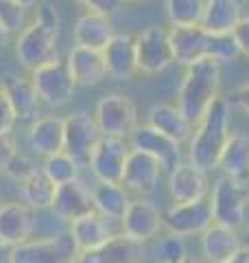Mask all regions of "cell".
Returning a JSON list of instances; mask_svg holds the SVG:
<instances>
[{
  "mask_svg": "<svg viewBox=\"0 0 249 263\" xmlns=\"http://www.w3.org/2000/svg\"><path fill=\"white\" fill-rule=\"evenodd\" d=\"M230 121H232V105L227 97H219L208 108L203 119L195 125L193 136H190L186 145V160L205 171V174L217 171L221 154L232 136Z\"/></svg>",
  "mask_w": 249,
  "mask_h": 263,
  "instance_id": "obj_1",
  "label": "cell"
},
{
  "mask_svg": "<svg viewBox=\"0 0 249 263\" xmlns=\"http://www.w3.org/2000/svg\"><path fill=\"white\" fill-rule=\"evenodd\" d=\"M59 11L53 3H42L39 11L29 27H24L15 40V57L24 70L35 72L59 60L57 40H59Z\"/></svg>",
  "mask_w": 249,
  "mask_h": 263,
  "instance_id": "obj_2",
  "label": "cell"
},
{
  "mask_svg": "<svg viewBox=\"0 0 249 263\" xmlns=\"http://www.w3.org/2000/svg\"><path fill=\"white\" fill-rule=\"evenodd\" d=\"M221 64L205 57L201 62L188 66L177 90V108L184 117L197 125L203 119L208 108L221 97Z\"/></svg>",
  "mask_w": 249,
  "mask_h": 263,
  "instance_id": "obj_3",
  "label": "cell"
},
{
  "mask_svg": "<svg viewBox=\"0 0 249 263\" xmlns=\"http://www.w3.org/2000/svg\"><path fill=\"white\" fill-rule=\"evenodd\" d=\"M210 206L214 224L232 230H243L249 217V186L227 176H219L210 186Z\"/></svg>",
  "mask_w": 249,
  "mask_h": 263,
  "instance_id": "obj_4",
  "label": "cell"
},
{
  "mask_svg": "<svg viewBox=\"0 0 249 263\" xmlns=\"http://www.w3.org/2000/svg\"><path fill=\"white\" fill-rule=\"evenodd\" d=\"M94 123L101 136H116L129 138L140 123H138V108L131 101V97L122 92H110L101 97L94 105Z\"/></svg>",
  "mask_w": 249,
  "mask_h": 263,
  "instance_id": "obj_5",
  "label": "cell"
},
{
  "mask_svg": "<svg viewBox=\"0 0 249 263\" xmlns=\"http://www.w3.org/2000/svg\"><path fill=\"white\" fill-rule=\"evenodd\" d=\"M79 257L81 252L68 230L42 239H29L13 248V263H74Z\"/></svg>",
  "mask_w": 249,
  "mask_h": 263,
  "instance_id": "obj_6",
  "label": "cell"
},
{
  "mask_svg": "<svg viewBox=\"0 0 249 263\" xmlns=\"http://www.w3.org/2000/svg\"><path fill=\"white\" fill-rule=\"evenodd\" d=\"M136 53H138V72L144 75H160L175 64L169 29L166 27H147L136 35Z\"/></svg>",
  "mask_w": 249,
  "mask_h": 263,
  "instance_id": "obj_7",
  "label": "cell"
},
{
  "mask_svg": "<svg viewBox=\"0 0 249 263\" xmlns=\"http://www.w3.org/2000/svg\"><path fill=\"white\" fill-rule=\"evenodd\" d=\"M162 224L164 233H173L188 239V237H199L214 224L212 219V206L210 200L186 202V204H171L162 213Z\"/></svg>",
  "mask_w": 249,
  "mask_h": 263,
  "instance_id": "obj_8",
  "label": "cell"
},
{
  "mask_svg": "<svg viewBox=\"0 0 249 263\" xmlns=\"http://www.w3.org/2000/svg\"><path fill=\"white\" fill-rule=\"evenodd\" d=\"M101 138L94 117L88 112H72L64 119V152L79 164L81 169H88L90 156Z\"/></svg>",
  "mask_w": 249,
  "mask_h": 263,
  "instance_id": "obj_9",
  "label": "cell"
},
{
  "mask_svg": "<svg viewBox=\"0 0 249 263\" xmlns=\"http://www.w3.org/2000/svg\"><path fill=\"white\" fill-rule=\"evenodd\" d=\"M120 230L129 239L149 246L164 233L162 211L149 197H131L127 211L120 217Z\"/></svg>",
  "mask_w": 249,
  "mask_h": 263,
  "instance_id": "obj_10",
  "label": "cell"
},
{
  "mask_svg": "<svg viewBox=\"0 0 249 263\" xmlns=\"http://www.w3.org/2000/svg\"><path fill=\"white\" fill-rule=\"evenodd\" d=\"M31 79L35 84L42 105H48V108H61V105L70 103L74 90H77L68 64L61 57L44 68L31 72Z\"/></svg>",
  "mask_w": 249,
  "mask_h": 263,
  "instance_id": "obj_11",
  "label": "cell"
},
{
  "mask_svg": "<svg viewBox=\"0 0 249 263\" xmlns=\"http://www.w3.org/2000/svg\"><path fill=\"white\" fill-rule=\"evenodd\" d=\"M129 152H131V147L127 143V138L101 136L92 156H90V164H88L90 174H92L94 180H98V182L120 184Z\"/></svg>",
  "mask_w": 249,
  "mask_h": 263,
  "instance_id": "obj_12",
  "label": "cell"
},
{
  "mask_svg": "<svg viewBox=\"0 0 249 263\" xmlns=\"http://www.w3.org/2000/svg\"><path fill=\"white\" fill-rule=\"evenodd\" d=\"M127 143H129L131 149L149 154V156H153V158L160 160L162 167H164V174H169L175 164H179L181 160H186L184 145L175 143L173 138L162 134V132H157L151 125H147V123L138 125L134 132H131Z\"/></svg>",
  "mask_w": 249,
  "mask_h": 263,
  "instance_id": "obj_13",
  "label": "cell"
},
{
  "mask_svg": "<svg viewBox=\"0 0 249 263\" xmlns=\"http://www.w3.org/2000/svg\"><path fill=\"white\" fill-rule=\"evenodd\" d=\"M164 174L162 162L149 154L131 149L127 156V164H125V174L120 184L127 189L129 195L134 193L136 197H149L155 193L157 184H160Z\"/></svg>",
  "mask_w": 249,
  "mask_h": 263,
  "instance_id": "obj_14",
  "label": "cell"
},
{
  "mask_svg": "<svg viewBox=\"0 0 249 263\" xmlns=\"http://www.w3.org/2000/svg\"><path fill=\"white\" fill-rule=\"evenodd\" d=\"M166 186H169V195L173 204L197 202L210 195L208 174L195 167V164H190L188 160H181L166 174Z\"/></svg>",
  "mask_w": 249,
  "mask_h": 263,
  "instance_id": "obj_15",
  "label": "cell"
},
{
  "mask_svg": "<svg viewBox=\"0 0 249 263\" xmlns=\"http://www.w3.org/2000/svg\"><path fill=\"white\" fill-rule=\"evenodd\" d=\"M37 228V213L24 202H7L0 206V241L18 248L33 239Z\"/></svg>",
  "mask_w": 249,
  "mask_h": 263,
  "instance_id": "obj_16",
  "label": "cell"
},
{
  "mask_svg": "<svg viewBox=\"0 0 249 263\" xmlns=\"http://www.w3.org/2000/svg\"><path fill=\"white\" fill-rule=\"evenodd\" d=\"M68 233L74 239V243H77L79 252L83 254V252L101 248L114 235H122V230H120V221H110L92 211L88 215L74 219L72 224H68Z\"/></svg>",
  "mask_w": 249,
  "mask_h": 263,
  "instance_id": "obj_17",
  "label": "cell"
},
{
  "mask_svg": "<svg viewBox=\"0 0 249 263\" xmlns=\"http://www.w3.org/2000/svg\"><path fill=\"white\" fill-rule=\"evenodd\" d=\"M243 250L240 230L212 224L199 235V261L201 263H227Z\"/></svg>",
  "mask_w": 249,
  "mask_h": 263,
  "instance_id": "obj_18",
  "label": "cell"
},
{
  "mask_svg": "<svg viewBox=\"0 0 249 263\" xmlns=\"http://www.w3.org/2000/svg\"><path fill=\"white\" fill-rule=\"evenodd\" d=\"M53 215L66 221V224H72L74 219H79L88 213H92V193H90V186L83 184V180H72V182L59 184L55 191V200H53Z\"/></svg>",
  "mask_w": 249,
  "mask_h": 263,
  "instance_id": "obj_19",
  "label": "cell"
},
{
  "mask_svg": "<svg viewBox=\"0 0 249 263\" xmlns=\"http://www.w3.org/2000/svg\"><path fill=\"white\" fill-rule=\"evenodd\" d=\"M169 37L175 55V64L193 66L195 62H201L208 57V46H210V33L201 27H169Z\"/></svg>",
  "mask_w": 249,
  "mask_h": 263,
  "instance_id": "obj_20",
  "label": "cell"
},
{
  "mask_svg": "<svg viewBox=\"0 0 249 263\" xmlns=\"http://www.w3.org/2000/svg\"><path fill=\"white\" fill-rule=\"evenodd\" d=\"M103 60L110 77L131 79L138 72L136 35H131V33H116L110 40V44L103 48Z\"/></svg>",
  "mask_w": 249,
  "mask_h": 263,
  "instance_id": "obj_21",
  "label": "cell"
},
{
  "mask_svg": "<svg viewBox=\"0 0 249 263\" xmlns=\"http://www.w3.org/2000/svg\"><path fill=\"white\" fill-rule=\"evenodd\" d=\"M147 246L138 243L125 235H114L101 248L83 252L79 263H144Z\"/></svg>",
  "mask_w": 249,
  "mask_h": 263,
  "instance_id": "obj_22",
  "label": "cell"
},
{
  "mask_svg": "<svg viewBox=\"0 0 249 263\" xmlns=\"http://www.w3.org/2000/svg\"><path fill=\"white\" fill-rule=\"evenodd\" d=\"M29 147L42 158H51L64 152V119L57 114H42L31 121L29 127Z\"/></svg>",
  "mask_w": 249,
  "mask_h": 263,
  "instance_id": "obj_23",
  "label": "cell"
},
{
  "mask_svg": "<svg viewBox=\"0 0 249 263\" xmlns=\"http://www.w3.org/2000/svg\"><path fill=\"white\" fill-rule=\"evenodd\" d=\"M147 125L155 127L169 138H173L179 145H188L190 136L195 132V125L190 123L184 114L179 112L177 105L173 103H155L147 110Z\"/></svg>",
  "mask_w": 249,
  "mask_h": 263,
  "instance_id": "obj_24",
  "label": "cell"
},
{
  "mask_svg": "<svg viewBox=\"0 0 249 263\" xmlns=\"http://www.w3.org/2000/svg\"><path fill=\"white\" fill-rule=\"evenodd\" d=\"M116 35L114 24L107 15L86 11L81 13L72 27V37L74 46L81 48H92V51H101L110 44V40Z\"/></svg>",
  "mask_w": 249,
  "mask_h": 263,
  "instance_id": "obj_25",
  "label": "cell"
},
{
  "mask_svg": "<svg viewBox=\"0 0 249 263\" xmlns=\"http://www.w3.org/2000/svg\"><path fill=\"white\" fill-rule=\"evenodd\" d=\"M66 64H68L70 75L77 86H96L107 77V68L101 51L72 46L68 55H66Z\"/></svg>",
  "mask_w": 249,
  "mask_h": 263,
  "instance_id": "obj_26",
  "label": "cell"
},
{
  "mask_svg": "<svg viewBox=\"0 0 249 263\" xmlns=\"http://www.w3.org/2000/svg\"><path fill=\"white\" fill-rule=\"evenodd\" d=\"M3 90L9 97V103L18 121H35L39 117V97L31 77L9 75L3 81Z\"/></svg>",
  "mask_w": 249,
  "mask_h": 263,
  "instance_id": "obj_27",
  "label": "cell"
},
{
  "mask_svg": "<svg viewBox=\"0 0 249 263\" xmlns=\"http://www.w3.org/2000/svg\"><path fill=\"white\" fill-rule=\"evenodd\" d=\"M90 193H92L94 213H98L101 217L110 221H120L131 202L127 189L114 182H98V180H94V184L90 186Z\"/></svg>",
  "mask_w": 249,
  "mask_h": 263,
  "instance_id": "obj_28",
  "label": "cell"
},
{
  "mask_svg": "<svg viewBox=\"0 0 249 263\" xmlns=\"http://www.w3.org/2000/svg\"><path fill=\"white\" fill-rule=\"evenodd\" d=\"M221 176L249 186V136L232 134L219 160Z\"/></svg>",
  "mask_w": 249,
  "mask_h": 263,
  "instance_id": "obj_29",
  "label": "cell"
},
{
  "mask_svg": "<svg viewBox=\"0 0 249 263\" xmlns=\"http://www.w3.org/2000/svg\"><path fill=\"white\" fill-rule=\"evenodd\" d=\"M243 18V5L236 0H205L201 27L208 33H232Z\"/></svg>",
  "mask_w": 249,
  "mask_h": 263,
  "instance_id": "obj_30",
  "label": "cell"
},
{
  "mask_svg": "<svg viewBox=\"0 0 249 263\" xmlns=\"http://www.w3.org/2000/svg\"><path fill=\"white\" fill-rule=\"evenodd\" d=\"M57 184L44 174V169H35L33 174L20 182V195L22 202L35 213L39 211H51L53 200H55Z\"/></svg>",
  "mask_w": 249,
  "mask_h": 263,
  "instance_id": "obj_31",
  "label": "cell"
},
{
  "mask_svg": "<svg viewBox=\"0 0 249 263\" xmlns=\"http://www.w3.org/2000/svg\"><path fill=\"white\" fill-rule=\"evenodd\" d=\"M188 257V239L173 233H162L147 246V259L151 263H179Z\"/></svg>",
  "mask_w": 249,
  "mask_h": 263,
  "instance_id": "obj_32",
  "label": "cell"
},
{
  "mask_svg": "<svg viewBox=\"0 0 249 263\" xmlns=\"http://www.w3.org/2000/svg\"><path fill=\"white\" fill-rule=\"evenodd\" d=\"M205 0H164V11L171 27H197L201 24Z\"/></svg>",
  "mask_w": 249,
  "mask_h": 263,
  "instance_id": "obj_33",
  "label": "cell"
},
{
  "mask_svg": "<svg viewBox=\"0 0 249 263\" xmlns=\"http://www.w3.org/2000/svg\"><path fill=\"white\" fill-rule=\"evenodd\" d=\"M44 174L53 180V182L59 186V184H66V182H72V180H79L81 178V167L66 152L61 154H55L51 158H46L44 164H42Z\"/></svg>",
  "mask_w": 249,
  "mask_h": 263,
  "instance_id": "obj_34",
  "label": "cell"
},
{
  "mask_svg": "<svg viewBox=\"0 0 249 263\" xmlns=\"http://www.w3.org/2000/svg\"><path fill=\"white\" fill-rule=\"evenodd\" d=\"M240 55L238 44L232 33H210V46H208V57L214 62H232Z\"/></svg>",
  "mask_w": 249,
  "mask_h": 263,
  "instance_id": "obj_35",
  "label": "cell"
},
{
  "mask_svg": "<svg viewBox=\"0 0 249 263\" xmlns=\"http://www.w3.org/2000/svg\"><path fill=\"white\" fill-rule=\"evenodd\" d=\"M0 24L9 33H22L24 24H27V9H22L13 0H0Z\"/></svg>",
  "mask_w": 249,
  "mask_h": 263,
  "instance_id": "obj_36",
  "label": "cell"
},
{
  "mask_svg": "<svg viewBox=\"0 0 249 263\" xmlns=\"http://www.w3.org/2000/svg\"><path fill=\"white\" fill-rule=\"evenodd\" d=\"M37 167L33 164V160L29 158V156H24V154H15L13 158H11V162L7 164V169L3 171V174L7 176V178H11V180H15V182H22V180H27L33 171H35Z\"/></svg>",
  "mask_w": 249,
  "mask_h": 263,
  "instance_id": "obj_37",
  "label": "cell"
},
{
  "mask_svg": "<svg viewBox=\"0 0 249 263\" xmlns=\"http://www.w3.org/2000/svg\"><path fill=\"white\" fill-rule=\"evenodd\" d=\"M81 7H86L88 11L92 13H101V15H107L112 18L114 13H118L122 9L125 0H77Z\"/></svg>",
  "mask_w": 249,
  "mask_h": 263,
  "instance_id": "obj_38",
  "label": "cell"
},
{
  "mask_svg": "<svg viewBox=\"0 0 249 263\" xmlns=\"http://www.w3.org/2000/svg\"><path fill=\"white\" fill-rule=\"evenodd\" d=\"M15 154H18V145H15L13 132H0V171L7 169Z\"/></svg>",
  "mask_w": 249,
  "mask_h": 263,
  "instance_id": "obj_39",
  "label": "cell"
},
{
  "mask_svg": "<svg viewBox=\"0 0 249 263\" xmlns=\"http://www.w3.org/2000/svg\"><path fill=\"white\" fill-rule=\"evenodd\" d=\"M15 121L18 119H15V112L9 103V97H7L3 86H0V132H11Z\"/></svg>",
  "mask_w": 249,
  "mask_h": 263,
  "instance_id": "obj_40",
  "label": "cell"
},
{
  "mask_svg": "<svg viewBox=\"0 0 249 263\" xmlns=\"http://www.w3.org/2000/svg\"><path fill=\"white\" fill-rule=\"evenodd\" d=\"M232 35H234L236 44H238V51L240 55H247L249 57V13L238 20V24L234 27V31H232Z\"/></svg>",
  "mask_w": 249,
  "mask_h": 263,
  "instance_id": "obj_41",
  "label": "cell"
},
{
  "mask_svg": "<svg viewBox=\"0 0 249 263\" xmlns=\"http://www.w3.org/2000/svg\"><path fill=\"white\" fill-rule=\"evenodd\" d=\"M227 101H230L232 108H240L249 117V81L240 86L238 90H234V92L227 97Z\"/></svg>",
  "mask_w": 249,
  "mask_h": 263,
  "instance_id": "obj_42",
  "label": "cell"
},
{
  "mask_svg": "<svg viewBox=\"0 0 249 263\" xmlns=\"http://www.w3.org/2000/svg\"><path fill=\"white\" fill-rule=\"evenodd\" d=\"M0 263H13V248L0 241Z\"/></svg>",
  "mask_w": 249,
  "mask_h": 263,
  "instance_id": "obj_43",
  "label": "cell"
},
{
  "mask_svg": "<svg viewBox=\"0 0 249 263\" xmlns=\"http://www.w3.org/2000/svg\"><path fill=\"white\" fill-rule=\"evenodd\" d=\"M9 35H11V33L7 31L3 24H0V53H3L5 48H7V44H9Z\"/></svg>",
  "mask_w": 249,
  "mask_h": 263,
  "instance_id": "obj_44",
  "label": "cell"
},
{
  "mask_svg": "<svg viewBox=\"0 0 249 263\" xmlns=\"http://www.w3.org/2000/svg\"><path fill=\"white\" fill-rule=\"evenodd\" d=\"M227 263H249V252L247 250H240L234 259H230Z\"/></svg>",
  "mask_w": 249,
  "mask_h": 263,
  "instance_id": "obj_45",
  "label": "cell"
},
{
  "mask_svg": "<svg viewBox=\"0 0 249 263\" xmlns=\"http://www.w3.org/2000/svg\"><path fill=\"white\" fill-rule=\"evenodd\" d=\"M240 239H243V250L249 252V224L240 230Z\"/></svg>",
  "mask_w": 249,
  "mask_h": 263,
  "instance_id": "obj_46",
  "label": "cell"
},
{
  "mask_svg": "<svg viewBox=\"0 0 249 263\" xmlns=\"http://www.w3.org/2000/svg\"><path fill=\"white\" fill-rule=\"evenodd\" d=\"M13 3H15V5H20L22 9H27V11H29V9H33V7L39 3V0H13Z\"/></svg>",
  "mask_w": 249,
  "mask_h": 263,
  "instance_id": "obj_47",
  "label": "cell"
},
{
  "mask_svg": "<svg viewBox=\"0 0 249 263\" xmlns=\"http://www.w3.org/2000/svg\"><path fill=\"white\" fill-rule=\"evenodd\" d=\"M179 263H201L199 259H193V257H188V259H184V261H179Z\"/></svg>",
  "mask_w": 249,
  "mask_h": 263,
  "instance_id": "obj_48",
  "label": "cell"
},
{
  "mask_svg": "<svg viewBox=\"0 0 249 263\" xmlns=\"http://www.w3.org/2000/svg\"><path fill=\"white\" fill-rule=\"evenodd\" d=\"M236 3H238V5H245V3H247V0H236Z\"/></svg>",
  "mask_w": 249,
  "mask_h": 263,
  "instance_id": "obj_49",
  "label": "cell"
},
{
  "mask_svg": "<svg viewBox=\"0 0 249 263\" xmlns=\"http://www.w3.org/2000/svg\"><path fill=\"white\" fill-rule=\"evenodd\" d=\"M0 206H3V197H0Z\"/></svg>",
  "mask_w": 249,
  "mask_h": 263,
  "instance_id": "obj_50",
  "label": "cell"
},
{
  "mask_svg": "<svg viewBox=\"0 0 249 263\" xmlns=\"http://www.w3.org/2000/svg\"><path fill=\"white\" fill-rule=\"evenodd\" d=\"M74 263H79V261H74Z\"/></svg>",
  "mask_w": 249,
  "mask_h": 263,
  "instance_id": "obj_51",
  "label": "cell"
}]
</instances>
